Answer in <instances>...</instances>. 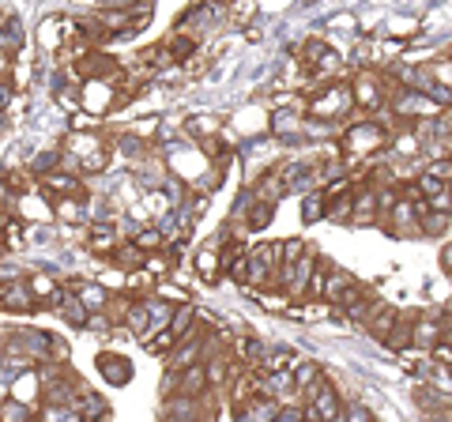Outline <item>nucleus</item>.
I'll list each match as a JSON object with an SVG mask.
<instances>
[{"mask_svg": "<svg viewBox=\"0 0 452 422\" xmlns=\"http://www.w3.org/2000/svg\"><path fill=\"white\" fill-rule=\"evenodd\" d=\"M407 339H411V328H396V332L389 336V343H392V347H404Z\"/></svg>", "mask_w": 452, "mask_h": 422, "instance_id": "nucleus-1", "label": "nucleus"}, {"mask_svg": "<svg viewBox=\"0 0 452 422\" xmlns=\"http://www.w3.org/2000/svg\"><path fill=\"white\" fill-rule=\"evenodd\" d=\"M200 385H204V374H200V369H189V377H185V388L192 392V388H200Z\"/></svg>", "mask_w": 452, "mask_h": 422, "instance_id": "nucleus-2", "label": "nucleus"}, {"mask_svg": "<svg viewBox=\"0 0 452 422\" xmlns=\"http://www.w3.org/2000/svg\"><path fill=\"white\" fill-rule=\"evenodd\" d=\"M313 374H317V366H309V362H302V366H298V381H302V385H309Z\"/></svg>", "mask_w": 452, "mask_h": 422, "instance_id": "nucleus-3", "label": "nucleus"}, {"mask_svg": "<svg viewBox=\"0 0 452 422\" xmlns=\"http://www.w3.org/2000/svg\"><path fill=\"white\" fill-rule=\"evenodd\" d=\"M272 422H302V415H298V411H279Z\"/></svg>", "mask_w": 452, "mask_h": 422, "instance_id": "nucleus-4", "label": "nucleus"}, {"mask_svg": "<svg viewBox=\"0 0 452 422\" xmlns=\"http://www.w3.org/2000/svg\"><path fill=\"white\" fill-rule=\"evenodd\" d=\"M392 321H396V313H384L381 321H377V332H389V328H392Z\"/></svg>", "mask_w": 452, "mask_h": 422, "instance_id": "nucleus-5", "label": "nucleus"}, {"mask_svg": "<svg viewBox=\"0 0 452 422\" xmlns=\"http://www.w3.org/2000/svg\"><path fill=\"white\" fill-rule=\"evenodd\" d=\"M347 422H369V411H366V407H354Z\"/></svg>", "mask_w": 452, "mask_h": 422, "instance_id": "nucleus-6", "label": "nucleus"}, {"mask_svg": "<svg viewBox=\"0 0 452 422\" xmlns=\"http://www.w3.org/2000/svg\"><path fill=\"white\" fill-rule=\"evenodd\" d=\"M298 253H302V242H290L287 245V260H298Z\"/></svg>", "mask_w": 452, "mask_h": 422, "instance_id": "nucleus-7", "label": "nucleus"}, {"mask_svg": "<svg viewBox=\"0 0 452 422\" xmlns=\"http://www.w3.org/2000/svg\"><path fill=\"white\" fill-rule=\"evenodd\" d=\"M185 324H189V309H181V316H178V321H174V332H181V328Z\"/></svg>", "mask_w": 452, "mask_h": 422, "instance_id": "nucleus-8", "label": "nucleus"}]
</instances>
